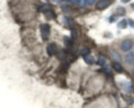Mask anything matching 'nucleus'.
Listing matches in <instances>:
<instances>
[{"mask_svg": "<svg viewBox=\"0 0 134 108\" xmlns=\"http://www.w3.org/2000/svg\"><path fill=\"white\" fill-rule=\"evenodd\" d=\"M120 47H121V50L122 51L127 52L133 48V41L131 39H124L122 43H121Z\"/></svg>", "mask_w": 134, "mask_h": 108, "instance_id": "nucleus-1", "label": "nucleus"}, {"mask_svg": "<svg viewBox=\"0 0 134 108\" xmlns=\"http://www.w3.org/2000/svg\"><path fill=\"white\" fill-rule=\"evenodd\" d=\"M49 32H50V27L48 23H43L40 25V34L43 37L44 40H47L49 37Z\"/></svg>", "mask_w": 134, "mask_h": 108, "instance_id": "nucleus-2", "label": "nucleus"}, {"mask_svg": "<svg viewBox=\"0 0 134 108\" xmlns=\"http://www.w3.org/2000/svg\"><path fill=\"white\" fill-rule=\"evenodd\" d=\"M110 5H111L110 0H99V1L96 2V9L103 10V9H105V8H107Z\"/></svg>", "mask_w": 134, "mask_h": 108, "instance_id": "nucleus-3", "label": "nucleus"}, {"mask_svg": "<svg viewBox=\"0 0 134 108\" xmlns=\"http://www.w3.org/2000/svg\"><path fill=\"white\" fill-rule=\"evenodd\" d=\"M57 51H58V48H57L56 44H49L47 46V52L49 56L55 55V53H57Z\"/></svg>", "mask_w": 134, "mask_h": 108, "instance_id": "nucleus-4", "label": "nucleus"}, {"mask_svg": "<svg viewBox=\"0 0 134 108\" xmlns=\"http://www.w3.org/2000/svg\"><path fill=\"white\" fill-rule=\"evenodd\" d=\"M112 68L114 69V71H115V73H119V74H121V73H123V71H124L123 66L121 65L119 61H113V63H112Z\"/></svg>", "mask_w": 134, "mask_h": 108, "instance_id": "nucleus-5", "label": "nucleus"}, {"mask_svg": "<svg viewBox=\"0 0 134 108\" xmlns=\"http://www.w3.org/2000/svg\"><path fill=\"white\" fill-rule=\"evenodd\" d=\"M125 61H126V64L130 65V66H134V52L130 51L126 57H125Z\"/></svg>", "mask_w": 134, "mask_h": 108, "instance_id": "nucleus-6", "label": "nucleus"}, {"mask_svg": "<svg viewBox=\"0 0 134 108\" xmlns=\"http://www.w3.org/2000/svg\"><path fill=\"white\" fill-rule=\"evenodd\" d=\"M126 15V10H125V8L124 7H117L116 8V10H115V16H125Z\"/></svg>", "mask_w": 134, "mask_h": 108, "instance_id": "nucleus-7", "label": "nucleus"}, {"mask_svg": "<svg viewBox=\"0 0 134 108\" xmlns=\"http://www.w3.org/2000/svg\"><path fill=\"white\" fill-rule=\"evenodd\" d=\"M83 58H84V60H85V63L87 64V65H93L94 63H95V60H94V58L92 57L90 53L88 55H85V56H83Z\"/></svg>", "mask_w": 134, "mask_h": 108, "instance_id": "nucleus-8", "label": "nucleus"}, {"mask_svg": "<svg viewBox=\"0 0 134 108\" xmlns=\"http://www.w3.org/2000/svg\"><path fill=\"white\" fill-rule=\"evenodd\" d=\"M117 28H120V29H126L127 28V20L126 19H122L119 23H117Z\"/></svg>", "mask_w": 134, "mask_h": 108, "instance_id": "nucleus-9", "label": "nucleus"}, {"mask_svg": "<svg viewBox=\"0 0 134 108\" xmlns=\"http://www.w3.org/2000/svg\"><path fill=\"white\" fill-rule=\"evenodd\" d=\"M65 22L66 25L69 27V29H74V21L72 20V18L69 17H65Z\"/></svg>", "mask_w": 134, "mask_h": 108, "instance_id": "nucleus-10", "label": "nucleus"}, {"mask_svg": "<svg viewBox=\"0 0 134 108\" xmlns=\"http://www.w3.org/2000/svg\"><path fill=\"white\" fill-rule=\"evenodd\" d=\"M124 100L126 101L127 104H130V105H133L134 104V98L133 97H131V96H129V95H124Z\"/></svg>", "mask_w": 134, "mask_h": 108, "instance_id": "nucleus-11", "label": "nucleus"}, {"mask_svg": "<svg viewBox=\"0 0 134 108\" xmlns=\"http://www.w3.org/2000/svg\"><path fill=\"white\" fill-rule=\"evenodd\" d=\"M123 88H124V90L126 91V93H130V91L132 90L133 87H132L131 84H130V81H127V82H125V84L123 85Z\"/></svg>", "mask_w": 134, "mask_h": 108, "instance_id": "nucleus-12", "label": "nucleus"}, {"mask_svg": "<svg viewBox=\"0 0 134 108\" xmlns=\"http://www.w3.org/2000/svg\"><path fill=\"white\" fill-rule=\"evenodd\" d=\"M105 64H106V58L104 57V56H100L98 58V60H97V65H99V66H105Z\"/></svg>", "mask_w": 134, "mask_h": 108, "instance_id": "nucleus-13", "label": "nucleus"}, {"mask_svg": "<svg viewBox=\"0 0 134 108\" xmlns=\"http://www.w3.org/2000/svg\"><path fill=\"white\" fill-rule=\"evenodd\" d=\"M67 56H68V52H67L66 50H60L59 51V56L58 57H59L60 60H64L65 58H67Z\"/></svg>", "mask_w": 134, "mask_h": 108, "instance_id": "nucleus-14", "label": "nucleus"}, {"mask_svg": "<svg viewBox=\"0 0 134 108\" xmlns=\"http://www.w3.org/2000/svg\"><path fill=\"white\" fill-rule=\"evenodd\" d=\"M95 1L96 0H82V6H85V5L92 6V5H94Z\"/></svg>", "mask_w": 134, "mask_h": 108, "instance_id": "nucleus-15", "label": "nucleus"}, {"mask_svg": "<svg viewBox=\"0 0 134 108\" xmlns=\"http://www.w3.org/2000/svg\"><path fill=\"white\" fill-rule=\"evenodd\" d=\"M45 15L47 16V17H49L50 19H54V18H55V14H54V11H53L52 9H49L48 11H46Z\"/></svg>", "mask_w": 134, "mask_h": 108, "instance_id": "nucleus-16", "label": "nucleus"}, {"mask_svg": "<svg viewBox=\"0 0 134 108\" xmlns=\"http://www.w3.org/2000/svg\"><path fill=\"white\" fill-rule=\"evenodd\" d=\"M72 43H73L72 38H68V37H65V38H64V44L67 46V47H70V45H72Z\"/></svg>", "mask_w": 134, "mask_h": 108, "instance_id": "nucleus-17", "label": "nucleus"}, {"mask_svg": "<svg viewBox=\"0 0 134 108\" xmlns=\"http://www.w3.org/2000/svg\"><path fill=\"white\" fill-rule=\"evenodd\" d=\"M90 53V49L88 48H83L81 50V55L82 56H85V55H88Z\"/></svg>", "mask_w": 134, "mask_h": 108, "instance_id": "nucleus-18", "label": "nucleus"}, {"mask_svg": "<svg viewBox=\"0 0 134 108\" xmlns=\"http://www.w3.org/2000/svg\"><path fill=\"white\" fill-rule=\"evenodd\" d=\"M127 25H129V26L131 27V28H134V20L131 19V18L127 19Z\"/></svg>", "mask_w": 134, "mask_h": 108, "instance_id": "nucleus-19", "label": "nucleus"}, {"mask_svg": "<svg viewBox=\"0 0 134 108\" xmlns=\"http://www.w3.org/2000/svg\"><path fill=\"white\" fill-rule=\"evenodd\" d=\"M112 57L114 58V59H116V60H121V58H120V56L117 55V53L115 52V51H112Z\"/></svg>", "mask_w": 134, "mask_h": 108, "instance_id": "nucleus-20", "label": "nucleus"}, {"mask_svg": "<svg viewBox=\"0 0 134 108\" xmlns=\"http://www.w3.org/2000/svg\"><path fill=\"white\" fill-rule=\"evenodd\" d=\"M115 21H116V16H111V17L108 18V22L113 23V22H115Z\"/></svg>", "mask_w": 134, "mask_h": 108, "instance_id": "nucleus-21", "label": "nucleus"}, {"mask_svg": "<svg viewBox=\"0 0 134 108\" xmlns=\"http://www.w3.org/2000/svg\"><path fill=\"white\" fill-rule=\"evenodd\" d=\"M82 0H74V1H73V3H74V5H76V6H79V5H82Z\"/></svg>", "mask_w": 134, "mask_h": 108, "instance_id": "nucleus-22", "label": "nucleus"}, {"mask_svg": "<svg viewBox=\"0 0 134 108\" xmlns=\"http://www.w3.org/2000/svg\"><path fill=\"white\" fill-rule=\"evenodd\" d=\"M121 1H122L123 3H129L130 1H131V0H121Z\"/></svg>", "mask_w": 134, "mask_h": 108, "instance_id": "nucleus-23", "label": "nucleus"}, {"mask_svg": "<svg viewBox=\"0 0 134 108\" xmlns=\"http://www.w3.org/2000/svg\"><path fill=\"white\" fill-rule=\"evenodd\" d=\"M131 7H132V9H134V2H133V3H131Z\"/></svg>", "mask_w": 134, "mask_h": 108, "instance_id": "nucleus-24", "label": "nucleus"}, {"mask_svg": "<svg viewBox=\"0 0 134 108\" xmlns=\"http://www.w3.org/2000/svg\"><path fill=\"white\" fill-rule=\"evenodd\" d=\"M132 76H133V78H134V70H133V71H132Z\"/></svg>", "mask_w": 134, "mask_h": 108, "instance_id": "nucleus-25", "label": "nucleus"}, {"mask_svg": "<svg viewBox=\"0 0 134 108\" xmlns=\"http://www.w3.org/2000/svg\"><path fill=\"white\" fill-rule=\"evenodd\" d=\"M133 89H134V88H133Z\"/></svg>", "mask_w": 134, "mask_h": 108, "instance_id": "nucleus-26", "label": "nucleus"}]
</instances>
